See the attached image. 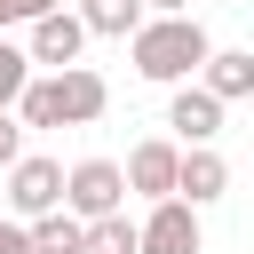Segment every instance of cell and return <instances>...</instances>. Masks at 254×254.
I'll list each match as a JSON object with an SVG mask.
<instances>
[{
  "label": "cell",
  "instance_id": "cell-1",
  "mask_svg": "<svg viewBox=\"0 0 254 254\" xmlns=\"http://www.w3.org/2000/svg\"><path fill=\"white\" fill-rule=\"evenodd\" d=\"M127 40H135V71H143V79H159V87L190 79V71L206 64V48H214V40H206V24H198L190 8H175V16H143Z\"/></svg>",
  "mask_w": 254,
  "mask_h": 254
},
{
  "label": "cell",
  "instance_id": "cell-2",
  "mask_svg": "<svg viewBox=\"0 0 254 254\" xmlns=\"http://www.w3.org/2000/svg\"><path fill=\"white\" fill-rule=\"evenodd\" d=\"M103 103H111V87L87 64H56V79H24V95H16L24 127H87V119H103Z\"/></svg>",
  "mask_w": 254,
  "mask_h": 254
},
{
  "label": "cell",
  "instance_id": "cell-3",
  "mask_svg": "<svg viewBox=\"0 0 254 254\" xmlns=\"http://www.w3.org/2000/svg\"><path fill=\"white\" fill-rule=\"evenodd\" d=\"M64 206H71L79 222H95V214L127 206V175H119L111 159H79V167L64 175Z\"/></svg>",
  "mask_w": 254,
  "mask_h": 254
},
{
  "label": "cell",
  "instance_id": "cell-4",
  "mask_svg": "<svg viewBox=\"0 0 254 254\" xmlns=\"http://www.w3.org/2000/svg\"><path fill=\"white\" fill-rule=\"evenodd\" d=\"M135 254H198V206L190 198H151V222L135 230Z\"/></svg>",
  "mask_w": 254,
  "mask_h": 254
},
{
  "label": "cell",
  "instance_id": "cell-5",
  "mask_svg": "<svg viewBox=\"0 0 254 254\" xmlns=\"http://www.w3.org/2000/svg\"><path fill=\"white\" fill-rule=\"evenodd\" d=\"M8 206L32 222V214H48V206H64V167L56 159H8Z\"/></svg>",
  "mask_w": 254,
  "mask_h": 254
},
{
  "label": "cell",
  "instance_id": "cell-6",
  "mask_svg": "<svg viewBox=\"0 0 254 254\" xmlns=\"http://www.w3.org/2000/svg\"><path fill=\"white\" fill-rule=\"evenodd\" d=\"M79 48H87V24L71 16V8H48V16H32V64H79Z\"/></svg>",
  "mask_w": 254,
  "mask_h": 254
},
{
  "label": "cell",
  "instance_id": "cell-7",
  "mask_svg": "<svg viewBox=\"0 0 254 254\" xmlns=\"http://www.w3.org/2000/svg\"><path fill=\"white\" fill-rule=\"evenodd\" d=\"M222 190H230V159H222V151H206V143H190V151L175 159V198L206 206V198H222Z\"/></svg>",
  "mask_w": 254,
  "mask_h": 254
},
{
  "label": "cell",
  "instance_id": "cell-8",
  "mask_svg": "<svg viewBox=\"0 0 254 254\" xmlns=\"http://www.w3.org/2000/svg\"><path fill=\"white\" fill-rule=\"evenodd\" d=\"M167 127H175L183 143H214V135H222V95H206V87H175Z\"/></svg>",
  "mask_w": 254,
  "mask_h": 254
},
{
  "label": "cell",
  "instance_id": "cell-9",
  "mask_svg": "<svg viewBox=\"0 0 254 254\" xmlns=\"http://www.w3.org/2000/svg\"><path fill=\"white\" fill-rule=\"evenodd\" d=\"M175 159H183L175 143H135L119 175H127V190H143V198H167V190H175Z\"/></svg>",
  "mask_w": 254,
  "mask_h": 254
},
{
  "label": "cell",
  "instance_id": "cell-10",
  "mask_svg": "<svg viewBox=\"0 0 254 254\" xmlns=\"http://www.w3.org/2000/svg\"><path fill=\"white\" fill-rule=\"evenodd\" d=\"M206 95H222V103H238V95H254V56L246 48H206Z\"/></svg>",
  "mask_w": 254,
  "mask_h": 254
},
{
  "label": "cell",
  "instance_id": "cell-11",
  "mask_svg": "<svg viewBox=\"0 0 254 254\" xmlns=\"http://www.w3.org/2000/svg\"><path fill=\"white\" fill-rule=\"evenodd\" d=\"M32 254H79V214H71V206L32 214Z\"/></svg>",
  "mask_w": 254,
  "mask_h": 254
},
{
  "label": "cell",
  "instance_id": "cell-12",
  "mask_svg": "<svg viewBox=\"0 0 254 254\" xmlns=\"http://www.w3.org/2000/svg\"><path fill=\"white\" fill-rule=\"evenodd\" d=\"M79 254H135V222L111 206V214H95V222H79Z\"/></svg>",
  "mask_w": 254,
  "mask_h": 254
},
{
  "label": "cell",
  "instance_id": "cell-13",
  "mask_svg": "<svg viewBox=\"0 0 254 254\" xmlns=\"http://www.w3.org/2000/svg\"><path fill=\"white\" fill-rule=\"evenodd\" d=\"M79 24L103 32V40H127V32L143 24V0H79Z\"/></svg>",
  "mask_w": 254,
  "mask_h": 254
},
{
  "label": "cell",
  "instance_id": "cell-14",
  "mask_svg": "<svg viewBox=\"0 0 254 254\" xmlns=\"http://www.w3.org/2000/svg\"><path fill=\"white\" fill-rule=\"evenodd\" d=\"M24 79H32V56H24L16 40H0V111L24 95Z\"/></svg>",
  "mask_w": 254,
  "mask_h": 254
},
{
  "label": "cell",
  "instance_id": "cell-15",
  "mask_svg": "<svg viewBox=\"0 0 254 254\" xmlns=\"http://www.w3.org/2000/svg\"><path fill=\"white\" fill-rule=\"evenodd\" d=\"M16 151H24V119H8V111H0V167H8Z\"/></svg>",
  "mask_w": 254,
  "mask_h": 254
},
{
  "label": "cell",
  "instance_id": "cell-16",
  "mask_svg": "<svg viewBox=\"0 0 254 254\" xmlns=\"http://www.w3.org/2000/svg\"><path fill=\"white\" fill-rule=\"evenodd\" d=\"M0 254H32V230L24 222H0Z\"/></svg>",
  "mask_w": 254,
  "mask_h": 254
},
{
  "label": "cell",
  "instance_id": "cell-17",
  "mask_svg": "<svg viewBox=\"0 0 254 254\" xmlns=\"http://www.w3.org/2000/svg\"><path fill=\"white\" fill-rule=\"evenodd\" d=\"M16 8V24H32V16H48V8H64V0H8Z\"/></svg>",
  "mask_w": 254,
  "mask_h": 254
},
{
  "label": "cell",
  "instance_id": "cell-18",
  "mask_svg": "<svg viewBox=\"0 0 254 254\" xmlns=\"http://www.w3.org/2000/svg\"><path fill=\"white\" fill-rule=\"evenodd\" d=\"M143 8H159V16H175V8H190V0H143Z\"/></svg>",
  "mask_w": 254,
  "mask_h": 254
},
{
  "label": "cell",
  "instance_id": "cell-19",
  "mask_svg": "<svg viewBox=\"0 0 254 254\" xmlns=\"http://www.w3.org/2000/svg\"><path fill=\"white\" fill-rule=\"evenodd\" d=\"M0 24H16V8H8V0H0Z\"/></svg>",
  "mask_w": 254,
  "mask_h": 254
}]
</instances>
